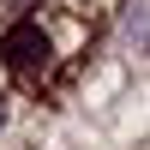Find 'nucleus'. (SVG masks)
Instances as JSON below:
<instances>
[{
    "mask_svg": "<svg viewBox=\"0 0 150 150\" xmlns=\"http://www.w3.org/2000/svg\"><path fill=\"white\" fill-rule=\"evenodd\" d=\"M0 54H6V66L18 78H42L48 72V36H42V24H12L6 42H0Z\"/></svg>",
    "mask_w": 150,
    "mask_h": 150,
    "instance_id": "nucleus-1",
    "label": "nucleus"
},
{
    "mask_svg": "<svg viewBox=\"0 0 150 150\" xmlns=\"http://www.w3.org/2000/svg\"><path fill=\"white\" fill-rule=\"evenodd\" d=\"M0 120H6V102H0Z\"/></svg>",
    "mask_w": 150,
    "mask_h": 150,
    "instance_id": "nucleus-2",
    "label": "nucleus"
}]
</instances>
